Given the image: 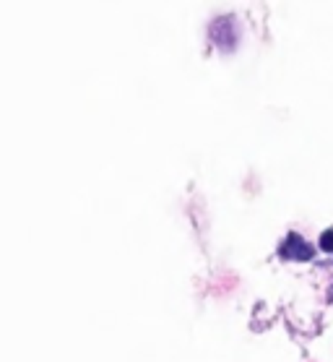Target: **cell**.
<instances>
[{"label": "cell", "instance_id": "6da1fadb", "mask_svg": "<svg viewBox=\"0 0 333 362\" xmlns=\"http://www.w3.org/2000/svg\"><path fill=\"white\" fill-rule=\"evenodd\" d=\"M281 255H284V258H292V261H310V258H312V247H310L300 235H289V238H286V245L281 247Z\"/></svg>", "mask_w": 333, "mask_h": 362}, {"label": "cell", "instance_id": "7a4b0ae2", "mask_svg": "<svg viewBox=\"0 0 333 362\" xmlns=\"http://www.w3.org/2000/svg\"><path fill=\"white\" fill-rule=\"evenodd\" d=\"M320 247H323L325 253H331V250H333V230L323 232V238H320Z\"/></svg>", "mask_w": 333, "mask_h": 362}]
</instances>
